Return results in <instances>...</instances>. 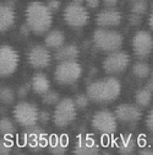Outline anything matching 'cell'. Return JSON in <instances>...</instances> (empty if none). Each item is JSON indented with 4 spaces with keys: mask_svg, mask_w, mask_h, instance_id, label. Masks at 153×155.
Returning <instances> with one entry per match:
<instances>
[{
    "mask_svg": "<svg viewBox=\"0 0 153 155\" xmlns=\"http://www.w3.org/2000/svg\"><path fill=\"white\" fill-rule=\"evenodd\" d=\"M85 3H86V5H87V8H89V9H95V8H98L101 0H86Z\"/></svg>",
    "mask_w": 153,
    "mask_h": 155,
    "instance_id": "cell-35",
    "label": "cell"
},
{
    "mask_svg": "<svg viewBox=\"0 0 153 155\" xmlns=\"http://www.w3.org/2000/svg\"><path fill=\"white\" fill-rule=\"evenodd\" d=\"M147 90H149L152 94H153V78H151V79L146 83V86H145Z\"/></svg>",
    "mask_w": 153,
    "mask_h": 155,
    "instance_id": "cell-38",
    "label": "cell"
},
{
    "mask_svg": "<svg viewBox=\"0 0 153 155\" xmlns=\"http://www.w3.org/2000/svg\"><path fill=\"white\" fill-rule=\"evenodd\" d=\"M50 118V114L48 113V112H44V111H42L41 113H39V121H42V122H48V120Z\"/></svg>",
    "mask_w": 153,
    "mask_h": 155,
    "instance_id": "cell-36",
    "label": "cell"
},
{
    "mask_svg": "<svg viewBox=\"0 0 153 155\" xmlns=\"http://www.w3.org/2000/svg\"><path fill=\"white\" fill-rule=\"evenodd\" d=\"M73 153L77 155H94L99 153V145L89 137L80 138L73 149Z\"/></svg>",
    "mask_w": 153,
    "mask_h": 155,
    "instance_id": "cell-16",
    "label": "cell"
},
{
    "mask_svg": "<svg viewBox=\"0 0 153 155\" xmlns=\"http://www.w3.org/2000/svg\"><path fill=\"white\" fill-rule=\"evenodd\" d=\"M130 63V57L125 52L115 51L109 53L103 61V69L107 74L117 75L124 73Z\"/></svg>",
    "mask_w": 153,
    "mask_h": 155,
    "instance_id": "cell-8",
    "label": "cell"
},
{
    "mask_svg": "<svg viewBox=\"0 0 153 155\" xmlns=\"http://www.w3.org/2000/svg\"><path fill=\"white\" fill-rule=\"evenodd\" d=\"M31 87H32L31 84H26V85H23V86H20V87H18V90H17V96H18L20 99L26 97L27 94L30 92V89H31Z\"/></svg>",
    "mask_w": 153,
    "mask_h": 155,
    "instance_id": "cell-32",
    "label": "cell"
},
{
    "mask_svg": "<svg viewBox=\"0 0 153 155\" xmlns=\"http://www.w3.org/2000/svg\"><path fill=\"white\" fill-rule=\"evenodd\" d=\"M148 25H149L151 30L153 31V10H152V12H151V15H149V18H148Z\"/></svg>",
    "mask_w": 153,
    "mask_h": 155,
    "instance_id": "cell-40",
    "label": "cell"
},
{
    "mask_svg": "<svg viewBox=\"0 0 153 155\" xmlns=\"http://www.w3.org/2000/svg\"><path fill=\"white\" fill-rule=\"evenodd\" d=\"M11 149H12V142L9 138H5L0 142V154L6 155L11 151Z\"/></svg>",
    "mask_w": 153,
    "mask_h": 155,
    "instance_id": "cell-30",
    "label": "cell"
},
{
    "mask_svg": "<svg viewBox=\"0 0 153 155\" xmlns=\"http://www.w3.org/2000/svg\"><path fill=\"white\" fill-rule=\"evenodd\" d=\"M23 139L25 143L28 148L33 149V150H38V149H42L44 147H47L49 139H48V135L39 128V127H28L23 134Z\"/></svg>",
    "mask_w": 153,
    "mask_h": 155,
    "instance_id": "cell-13",
    "label": "cell"
},
{
    "mask_svg": "<svg viewBox=\"0 0 153 155\" xmlns=\"http://www.w3.org/2000/svg\"><path fill=\"white\" fill-rule=\"evenodd\" d=\"M64 42H65V35L59 30L49 31L44 40L45 47H48L49 49H59L60 47L64 46Z\"/></svg>",
    "mask_w": 153,
    "mask_h": 155,
    "instance_id": "cell-20",
    "label": "cell"
},
{
    "mask_svg": "<svg viewBox=\"0 0 153 155\" xmlns=\"http://www.w3.org/2000/svg\"><path fill=\"white\" fill-rule=\"evenodd\" d=\"M146 126L151 132H153V108L149 111L147 118H146Z\"/></svg>",
    "mask_w": 153,
    "mask_h": 155,
    "instance_id": "cell-34",
    "label": "cell"
},
{
    "mask_svg": "<svg viewBox=\"0 0 153 155\" xmlns=\"http://www.w3.org/2000/svg\"><path fill=\"white\" fill-rule=\"evenodd\" d=\"M0 100H2V102L5 104V105L12 104L14 100H15L14 90L11 87H8V86L2 87V90H0Z\"/></svg>",
    "mask_w": 153,
    "mask_h": 155,
    "instance_id": "cell-26",
    "label": "cell"
},
{
    "mask_svg": "<svg viewBox=\"0 0 153 155\" xmlns=\"http://www.w3.org/2000/svg\"><path fill=\"white\" fill-rule=\"evenodd\" d=\"M14 120L21 127L28 128L36 126L37 121L39 120L38 108L30 102H18L14 108Z\"/></svg>",
    "mask_w": 153,
    "mask_h": 155,
    "instance_id": "cell-6",
    "label": "cell"
},
{
    "mask_svg": "<svg viewBox=\"0 0 153 155\" xmlns=\"http://www.w3.org/2000/svg\"><path fill=\"white\" fill-rule=\"evenodd\" d=\"M140 154H141V155H153V150H151V149H145V150H141Z\"/></svg>",
    "mask_w": 153,
    "mask_h": 155,
    "instance_id": "cell-39",
    "label": "cell"
},
{
    "mask_svg": "<svg viewBox=\"0 0 153 155\" xmlns=\"http://www.w3.org/2000/svg\"><path fill=\"white\" fill-rule=\"evenodd\" d=\"M85 2H86V0H73V3H77V4H82Z\"/></svg>",
    "mask_w": 153,
    "mask_h": 155,
    "instance_id": "cell-41",
    "label": "cell"
},
{
    "mask_svg": "<svg viewBox=\"0 0 153 155\" xmlns=\"http://www.w3.org/2000/svg\"><path fill=\"white\" fill-rule=\"evenodd\" d=\"M121 21H123V16H121L120 11L113 9V8L105 9L103 11H101L99 14H97V16H95V24L103 28L119 26L121 24Z\"/></svg>",
    "mask_w": 153,
    "mask_h": 155,
    "instance_id": "cell-15",
    "label": "cell"
},
{
    "mask_svg": "<svg viewBox=\"0 0 153 155\" xmlns=\"http://www.w3.org/2000/svg\"><path fill=\"white\" fill-rule=\"evenodd\" d=\"M135 101L140 107L149 106V104L152 101V92L149 90H147L146 87L137 90L135 94Z\"/></svg>",
    "mask_w": 153,
    "mask_h": 155,
    "instance_id": "cell-22",
    "label": "cell"
},
{
    "mask_svg": "<svg viewBox=\"0 0 153 155\" xmlns=\"http://www.w3.org/2000/svg\"><path fill=\"white\" fill-rule=\"evenodd\" d=\"M15 11L11 6L4 4L0 6V31L6 32L15 24Z\"/></svg>",
    "mask_w": 153,
    "mask_h": 155,
    "instance_id": "cell-17",
    "label": "cell"
},
{
    "mask_svg": "<svg viewBox=\"0 0 153 155\" xmlns=\"http://www.w3.org/2000/svg\"><path fill=\"white\" fill-rule=\"evenodd\" d=\"M73 101H75V105H76V107L77 108H86L87 106H88V104H89V97H88V95L86 94V95H77L76 97L73 99Z\"/></svg>",
    "mask_w": 153,
    "mask_h": 155,
    "instance_id": "cell-29",
    "label": "cell"
},
{
    "mask_svg": "<svg viewBox=\"0 0 153 155\" xmlns=\"http://www.w3.org/2000/svg\"><path fill=\"white\" fill-rule=\"evenodd\" d=\"M63 17L65 22L71 27H83L88 20H89V14L86 8L82 6V4L77 3H70L63 12Z\"/></svg>",
    "mask_w": 153,
    "mask_h": 155,
    "instance_id": "cell-7",
    "label": "cell"
},
{
    "mask_svg": "<svg viewBox=\"0 0 153 155\" xmlns=\"http://www.w3.org/2000/svg\"><path fill=\"white\" fill-rule=\"evenodd\" d=\"M151 78H153V69L151 70Z\"/></svg>",
    "mask_w": 153,
    "mask_h": 155,
    "instance_id": "cell-42",
    "label": "cell"
},
{
    "mask_svg": "<svg viewBox=\"0 0 153 155\" xmlns=\"http://www.w3.org/2000/svg\"><path fill=\"white\" fill-rule=\"evenodd\" d=\"M118 2H119V0H103V4L107 8H114L118 4Z\"/></svg>",
    "mask_w": 153,
    "mask_h": 155,
    "instance_id": "cell-37",
    "label": "cell"
},
{
    "mask_svg": "<svg viewBox=\"0 0 153 155\" xmlns=\"http://www.w3.org/2000/svg\"><path fill=\"white\" fill-rule=\"evenodd\" d=\"M52 55L48 47L34 46L27 53V62L33 69H44L50 64Z\"/></svg>",
    "mask_w": 153,
    "mask_h": 155,
    "instance_id": "cell-12",
    "label": "cell"
},
{
    "mask_svg": "<svg viewBox=\"0 0 153 155\" xmlns=\"http://www.w3.org/2000/svg\"><path fill=\"white\" fill-rule=\"evenodd\" d=\"M121 92V84L117 78L108 76L93 81L87 86L86 94L95 104H110L115 101Z\"/></svg>",
    "mask_w": 153,
    "mask_h": 155,
    "instance_id": "cell-1",
    "label": "cell"
},
{
    "mask_svg": "<svg viewBox=\"0 0 153 155\" xmlns=\"http://www.w3.org/2000/svg\"><path fill=\"white\" fill-rule=\"evenodd\" d=\"M132 49L139 59H145L153 52V37L147 31H137L132 37Z\"/></svg>",
    "mask_w": 153,
    "mask_h": 155,
    "instance_id": "cell-11",
    "label": "cell"
},
{
    "mask_svg": "<svg viewBox=\"0 0 153 155\" xmlns=\"http://www.w3.org/2000/svg\"><path fill=\"white\" fill-rule=\"evenodd\" d=\"M148 10V5L145 0H133V3L131 4V11L133 14H139V15H145Z\"/></svg>",
    "mask_w": 153,
    "mask_h": 155,
    "instance_id": "cell-27",
    "label": "cell"
},
{
    "mask_svg": "<svg viewBox=\"0 0 153 155\" xmlns=\"http://www.w3.org/2000/svg\"><path fill=\"white\" fill-rule=\"evenodd\" d=\"M92 40H93L94 46L99 51L105 52V53H111V52L120 49V47L123 46L124 38L117 31H110V30L101 27L94 31Z\"/></svg>",
    "mask_w": 153,
    "mask_h": 155,
    "instance_id": "cell-3",
    "label": "cell"
},
{
    "mask_svg": "<svg viewBox=\"0 0 153 155\" xmlns=\"http://www.w3.org/2000/svg\"><path fill=\"white\" fill-rule=\"evenodd\" d=\"M151 68L145 62H136L132 67V73L139 79H146L151 75Z\"/></svg>",
    "mask_w": 153,
    "mask_h": 155,
    "instance_id": "cell-23",
    "label": "cell"
},
{
    "mask_svg": "<svg viewBox=\"0 0 153 155\" xmlns=\"http://www.w3.org/2000/svg\"><path fill=\"white\" fill-rule=\"evenodd\" d=\"M76 114H77V107L75 105V101L71 99H63L55 106L53 122L56 127L63 128L73 122Z\"/></svg>",
    "mask_w": 153,
    "mask_h": 155,
    "instance_id": "cell-5",
    "label": "cell"
},
{
    "mask_svg": "<svg viewBox=\"0 0 153 155\" xmlns=\"http://www.w3.org/2000/svg\"><path fill=\"white\" fill-rule=\"evenodd\" d=\"M114 114L118 118V121L123 123H136L142 116L141 108L137 105H130V104H123L117 106Z\"/></svg>",
    "mask_w": 153,
    "mask_h": 155,
    "instance_id": "cell-14",
    "label": "cell"
},
{
    "mask_svg": "<svg viewBox=\"0 0 153 155\" xmlns=\"http://www.w3.org/2000/svg\"><path fill=\"white\" fill-rule=\"evenodd\" d=\"M82 75V67L76 61L59 62L54 70V79L60 85H71Z\"/></svg>",
    "mask_w": 153,
    "mask_h": 155,
    "instance_id": "cell-4",
    "label": "cell"
},
{
    "mask_svg": "<svg viewBox=\"0 0 153 155\" xmlns=\"http://www.w3.org/2000/svg\"><path fill=\"white\" fill-rule=\"evenodd\" d=\"M18 54L10 46L0 47V75L2 78H6L14 74L18 67Z\"/></svg>",
    "mask_w": 153,
    "mask_h": 155,
    "instance_id": "cell-10",
    "label": "cell"
},
{
    "mask_svg": "<svg viewBox=\"0 0 153 155\" xmlns=\"http://www.w3.org/2000/svg\"><path fill=\"white\" fill-rule=\"evenodd\" d=\"M47 6L52 12H56V11H59L61 3H60V0H48Z\"/></svg>",
    "mask_w": 153,
    "mask_h": 155,
    "instance_id": "cell-31",
    "label": "cell"
},
{
    "mask_svg": "<svg viewBox=\"0 0 153 155\" xmlns=\"http://www.w3.org/2000/svg\"><path fill=\"white\" fill-rule=\"evenodd\" d=\"M129 22H130V25H132V26L140 25V24H141V15L133 14V12H132V14L129 16Z\"/></svg>",
    "mask_w": 153,
    "mask_h": 155,
    "instance_id": "cell-33",
    "label": "cell"
},
{
    "mask_svg": "<svg viewBox=\"0 0 153 155\" xmlns=\"http://www.w3.org/2000/svg\"><path fill=\"white\" fill-rule=\"evenodd\" d=\"M25 17L26 24L36 35H44L48 32L53 22L52 11L47 5L39 2H32L27 5Z\"/></svg>",
    "mask_w": 153,
    "mask_h": 155,
    "instance_id": "cell-2",
    "label": "cell"
},
{
    "mask_svg": "<svg viewBox=\"0 0 153 155\" xmlns=\"http://www.w3.org/2000/svg\"><path fill=\"white\" fill-rule=\"evenodd\" d=\"M0 133L5 135V137H9V135L15 133V126L10 118L8 117L2 118V121H0Z\"/></svg>",
    "mask_w": 153,
    "mask_h": 155,
    "instance_id": "cell-25",
    "label": "cell"
},
{
    "mask_svg": "<svg viewBox=\"0 0 153 155\" xmlns=\"http://www.w3.org/2000/svg\"><path fill=\"white\" fill-rule=\"evenodd\" d=\"M31 86L32 90L38 94V95H44L50 90V83L49 79L43 74V73H36L32 76V80H31Z\"/></svg>",
    "mask_w": 153,
    "mask_h": 155,
    "instance_id": "cell-18",
    "label": "cell"
},
{
    "mask_svg": "<svg viewBox=\"0 0 153 155\" xmlns=\"http://www.w3.org/2000/svg\"><path fill=\"white\" fill-rule=\"evenodd\" d=\"M60 101V96L58 92H55V91H48L47 94L43 95V102L45 105H55V104H58Z\"/></svg>",
    "mask_w": 153,
    "mask_h": 155,
    "instance_id": "cell-28",
    "label": "cell"
},
{
    "mask_svg": "<svg viewBox=\"0 0 153 155\" xmlns=\"http://www.w3.org/2000/svg\"><path fill=\"white\" fill-rule=\"evenodd\" d=\"M55 59L58 62H66V61H76L79 57V48L73 45L63 46L55 51Z\"/></svg>",
    "mask_w": 153,
    "mask_h": 155,
    "instance_id": "cell-19",
    "label": "cell"
},
{
    "mask_svg": "<svg viewBox=\"0 0 153 155\" xmlns=\"http://www.w3.org/2000/svg\"><path fill=\"white\" fill-rule=\"evenodd\" d=\"M136 149V142L131 134H126L121 137L119 143V153L121 154H132Z\"/></svg>",
    "mask_w": 153,
    "mask_h": 155,
    "instance_id": "cell-21",
    "label": "cell"
},
{
    "mask_svg": "<svg viewBox=\"0 0 153 155\" xmlns=\"http://www.w3.org/2000/svg\"><path fill=\"white\" fill-rule=\"evenodd\" d=\"M66 149H67V144L65 139L53 137V139L50 140V151L53 154H64Z\"/></svg>",
    "mask_w": 153,
    "mask_h": 155,
    "instance_id": "cell-24",
    "label": "cell"
},
{
    "mask_svg": "<svg viewBox=\"0 0 153 155\" xmlns=\"http://www.w3.org/2000/svg\"><path fill=\"white\" fill-rule=\"evenodd\" d=\"M92 127L102 134H111L117 130L118 118L110 111H98L92 117Z\"/></svg>",
    "mask_w": 153,
    "mask_h": 155,
    "instance_id": "cell-9",
    "label": "cell"
}]
</instances>
